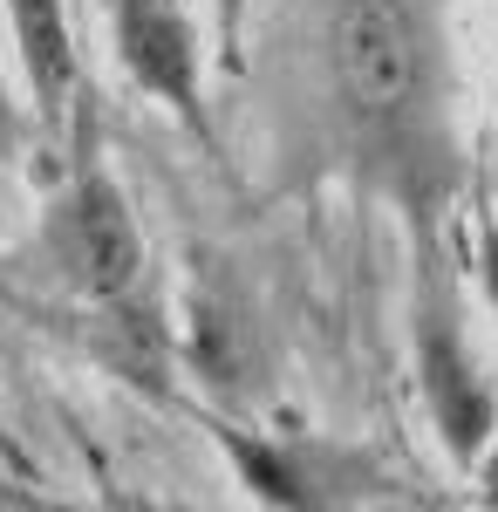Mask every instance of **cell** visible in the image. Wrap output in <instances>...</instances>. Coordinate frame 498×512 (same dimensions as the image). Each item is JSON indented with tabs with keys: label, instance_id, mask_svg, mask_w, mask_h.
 Returning <instances> with one entry per match:
<instances>
[{
	"label": "cell",
	"instance_id": "obj_1",
	"mask_svg": "<svg viewBox=\"0 0 498 512\" xmlns=\"http://www.w3.org/2000/svg\"><path fill=\"white\" fill-rule=\"evenodd\" d=\"M328 76L355 171L423 239L458 185L437 0H328Z\"/></svg>",
	"mask_w": 498,
	"mask_h": 512
},
{
	"label": "cell",
	"instance_id": "obj_2",
	"mask_svg": "<svg viewBox=\"0 0 498 512\" xmlns=\"http://www.w3.org/2000/svg\"><path fill=\"white\" fill-rule=\"evenodd\" d=\"M48 253L62 280H76L89 301L123 315V328H144V239L130 219V198L103 164H82L69 192L48 212Z\"/></svg>",
	"mask_w": 498,
	"mask_h": 512
},
{
	"label": "cell",
	"instance_id": "obj_3",
	"mask_svg": "<svg viewBox=\"0 0 498 512\" xmlns=\"http://www.w3.org/2000/svg\"><path fill=\"white\" fill-rule=\"evenodd\" d=\"M417 376H423V403H430V424L444 437V451L458 465H478L498 431V396L485 383V362L464 342L451 274L430 253H423V301H417Z\"/></svg>",
	"mask_w": 498,
	"mask_h": 512
},
{
	"label": "cell",
	"instance_id": "obj_4",
	"mask_svg": "<svg viewBox=\"0 0 498 512\" xmlns=\"http://www.w3.org/2000/svg\"><path fill=\"white\" fill-rule=\"evenodd\" d=\"M103 7H110V41H116V62L130 69V82L144 96H157L192 137H212V117H205V48H198L192 14L178 0H103Z\"/></svg>",
	"mask_w": 498,
	"mask_h": 512
},
{
	"label": "cell",
	"instance_id": "obj_5",
	"mask_svg": "<svg viewBox=\"0 0 498 512\" xmlns=\"http://www.w3.org/2000/svg\"><path fill=\"white\" fill-rule=\"evenodd\" d=\"M7 28L21 55V82L41 103L48 130L69 117L76 96V35H69V0H7Z\"/></svg>",
	"mask_w": 498,
	"mask_h": 512
},
{
	"label": "cell",
	"instance_id": "obj_6",
	"mask_svg": "<svg viewBox=\"0 0 498 512\" xmlns=\"http://www.w3.org/2000/svg\"><path fill=\"white\" fill-rule=\"evenodd\" d=\"M28 151V117H21V103H14V82L0 69V164H14Z\"/></svg>",
	"mask_w": 498,
	"mask_h": 512
},
{
	"label": "cell",
	"instance_id": "obj_7",
	"mask_svg": "<svg viewBox=\"0 0 498 512\" xmlns=\"http://www.w3.org/2000/svg\"><path fill=\"white\" fill-rule=\"evenodd\" d=\"M478 280H485V301H492V315H498V226L492 219L478 226Z\"/></svg>",
	"mask_w": 498,
	"mask_h": 512
},
{
	"label": "cell",
	"instance_id": "obj_8",
	"mask_svg": "<svg viewBox=\"0 0 498 512\" xmlns=\"http://www.w3.org/2000/svg\"><path fill=\"white\" fill-rule=\"evenodd\" d=\"M219 7V48L239 55V28H246V0H212Z\"/></svg>",
	"mask_w": 498,
	"mask_h": 512
},
{
	"label": "cell",
	"instance_id": "obj_9",
	"mask_svg": "<svg viewBox=\"0 0 498 512\" xmlns=\"http://www.w3.org/2000/svg\"><path fill=\"white\" fill-rule=\"evenodd\" d=\"M478 478H485V506H498V431L485 444V458H478Z\"/></svg>",
	"mask_w": 498,
	"mask_h": 512
}]
</instances>
